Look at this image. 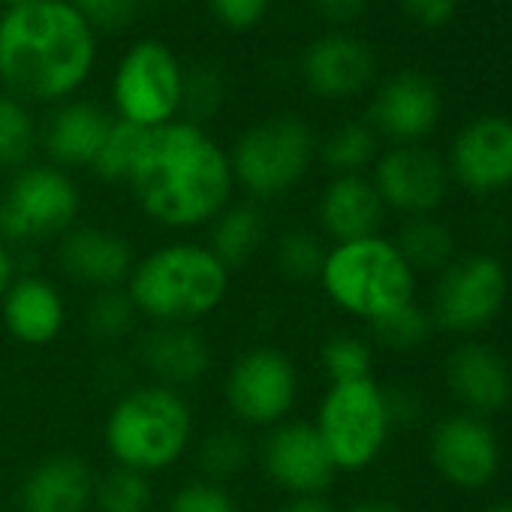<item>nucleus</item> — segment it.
<instances>
[{
	"label": "nucleus",
	"instance_id": "nucleus-1",
	"mask_svg": "<svg viewBox=\"0 0 512 512\" xmlns=\"http://www.w3.org/2000/svg\"><path fill=\"white\" fill-rule=\"evenodd\" d=\"M127 190L142 217L160 229H208L235 199L229 151L211 127L190 118L145 130Z\"/></svg>",
	"mask_w": 512,
	"mask_h": 512
},
{
	"label": "nucleus",
	"instance_id": "nucleus-2",
	"mask_svg": "<svg viewBox=\"0 0 512 512\" xmlns=\"http://www.w3.org/2000/svg\"><path fill=\"white\" fill-rule=\"evenodd\" d=\"M106 40L70 0H28L0 10V88L34 109L88 94Z\"/></svg>",
	"mask_w": 512,
	"mask_h": 512
},
{
	"label": "nucleus",
	"instance_id": "nucleus-3",
	"mask_svg": "<svg viewBox=\"0 0 512 512\" xmlns=\"http://www.w3.org/2000/svg\"><path fill=\"white\" fill-rule=\"evenodd\" d=\"M229 290L232 272L196 238H172L136 256L124 284L148 326H199L226 305Z\"/></svg>",
	"mask_w": 512,
	"mask_h": 512
},
{
	"label": "nucleus",
	"instance_id": "nucleus-4",
	"mask_svg": "<svg viewBox=\"0 0 512 512\" xmlns=\"http://www.w3.org/2000/svg\"><path fill=\"white\" fill-rule=\"evenodd\" d=\"M196 437V413L187 392L151 380L127 386L103 416V449L109 461L151 479L178 467Z\"/></svg>",
	"mask_w": 512,
	"mask_h": 512
},
{
	"label": "nucleus",
	"instance_id": "nucleus-5",
	"mask_svg": "<svg viewBox=\"0 0 512 512\" xmlns=\"http://www.w3.org/2000/svg\"><path fill=\"white\" fill-rule=\"evenodd\" d=\"M184 82L187 55L163 34L133 31L109 61L103 103L112 118L157 130L184 118Z\"/></svg>",
	"mask_w": 512,
	"mask_h": 512
},
{
	"label": "nucleus",
	"instance_id": "nucleus-6",
	"mask_svg": "<svg viewBox=\"0 0 512 512\" xmlns=\"http://www.w3.org/2000/svg\"><path fill=\"white\" fill-rule=\"evenodd\" d=\"M317 139L314 124L290 109L247 121L226 145L235 193L256 205L296 193L317 166Z\"/></svg>",
	"mask_w": 512,
	"mask_h": 512
},
{
	"label": "nucleus",
	"instance_id": "nucleus-7",
	"mask_svg": "<svg viewBox=\"0 0 512 512\" xmlns=\"http://www.w3.org/2000/svg\"><path fill=\"white\" fill-rule=\"evenodd\" d=\"M416 272L386 235H368L344 244H329L320 269L326 302L365 326L416 302Z\"/></svg>",
	"mask_w": 512,
	"mask_h": 512
},
{
	"label": "nucleus",
	"instance_id": "nucleus-8",
	"mask_svg": "<svg viewBox=\"0 0 512 512\" xmlns=\"http://www.w3.org/2000/svg\"><path fill=\"white\" fill-rule=\"evenodd\" d=\"M311 422L320 431L338 473H362L374 467L395 428L386 386L374 377L329 383Z\"/></svg>",
	"mask_w": 512,
	"mask_h": 512
},
{
	"label": "nucleus",
	"instance_id": "nucleus-9",
	"mask_svg": "<svg viewBox=\"0 0 512 512\" xmlns=\"http://www.w3.org/2000/svg\"><path fill=\"white\" fill-rule=\"evenodd\" d=\"M82 187L73 172L46 160L10 172L0 190V238L10 247L58 241L79 223Z\"/></svg>",
	"mask_w": 512,
	"mask_h": 512
},
{
	"label": "nucleus",
	"instance_id": "nucleus-10",
	"mask_svg": "<svg viewBox=\"0 0 512 512\" xmlns=\"http://www.w3.org/2000/svg\"><path fill=\"white\" fill-rule=\"evenodd\" d=\"M220 395L238 428L269 431L293 419L302 398V374L287 350L253 344L226 365Z\"/></svg>",
	"mask_w": 512,
	"mask_h": 512
},
{
	"label": "nucleus",
	"instance_id": "nucleus-11",
	"mask_svg": "<svg viewBox=\"0 0 512 512\" xmlns=\"http://www.w3.org/2000/svg\"><path fill=\"white\" fill-rule=\"evenodd\" d=\"M509 272L494 253L476 250L437 272L431 290V323L452 335H476L488 329L506 308Z\"/></svg>",
	"mask_w": 512,
	"mask_h": 512
},
{
	"label": "nucleus",
	"instance_id": "nucleus-12",
	"mask_svg": "<svg viewBox=\"0 0 512 512\" xmlns=\"http://www.w3.org/2000/svg\"><path fill=\"white\" fill-rule=\"evenodd\" d=\"M253 464L284 497L329 494L338 479L332 455L311 419H287L256 440Z\"/></svg>",
	"mask_w": 512,
	"mask_h": 512
},
{
	"label": "nucleus",
	"instance_id": "nucleus-13",
	"mask_svg": "<svg viewBox=\"0 0 512 512\" xmlns=\"http://www.w3.org/2000/svg\"><path fill=\"white\" fill-rule=\"evenodd\" d=\"M428 461L449 488L482 491L497 479L503 449L488 419L458 410L440 416L431 425Z\"/></svg>",
	"mask_w": 512,
	"mask_h": 512
},
{
	"label": "nucleus",
	"instance_id": "nucleus-14",
	"mask_svg": "<svg viewBox=\"0 0 512 512\" xmlns=\"http://www.w3.org/2000/svg\"><path fill=\"white\" fill-rule=\"evenodd\" d=\"M377 73L374 49L347 28L314 34L296 55L302 88L323 103H344L371 88Z\"/></svg>",
	"mask_w": 512,
	"mask_h": 512
},
{
	"label": "nucleus",
	"instance_id": "nucleus-15",
	"mask_svg": "<svg viewBox=\"0 0 512 512\" xmlns=\"http://www.w3.org/2000/svg\"><path fill=\"white\" fill-rule=\"evenodd\" d=\"M368 178L386 211H395L404 220L434 214L449 193L446 160L425 145H392L380 151Z\"/></svg>",
	"mask_w": 512,
	"mask_h": 512
},
{
	"label": "nucleus",
	"instance_id": "nucleus-16",
	"mask_svg": "<svg viewBox=\"0 0 512 512\" xmlns=\"http://www.w3.org/2000/svg\"><path fill=\"white\" fill-rule=\"evenodd\" d=\"M440 112L443 100L434 79L416 70H401L374 88L365 121L392 145H422V139L440 124Z\"/></svg>",
	"mask_w": 512,
	"mask_h": 512
},
{
	"label": "nucleus",
	"instance_id": "nucleus-17",
	"mask_svg": "<svg viewBox=\"0 0 512 512\" xmlns=\"http://www.w3.org/2000/svg\"><path fill=\"white\" fill-rule=\"evenodd\" d=\"M112 121L109 106L91 94L40 109V160L73 175L88 172Z\"/></svg>",
	"mask_w": 512,
	"mask_h": 512
},
{
	"label": "nucleus",
	"instance_id": "nucleus-18",
	"mask_svg": "<svg viewBox=\"0 0 512 512\" xmlns=\"http://www.w3.org/2000/svg\"><path fill=\"white\" fill-rule=\"evenodd\" d=\"M55 263L67 281L88 293H100L127 284L136 263V250L127 235L109 226L76 223L58 238Z\"/></svg>",
	"mask_w": 512,
	"mask_h": 512
},
{
	"label": "nucleus",
	"instance_id": "nucleus-19",
	"mask_svg": "<svg viewBox=\"0 0 512 512\" xmlns=\"http://www.w3.org/2000/svg\"><path fill=\"white\" fill-rule=\"evenodd\" d=\"M446 169L476 196L512 187V118L479 115L467 121L452 139Z\"/></svg>",
	"mask_w": 512,
	"mask_h": 512
},
{
	"label": "nucleus",
	"instance_id": "nucleus-20",
	"mask_svg": "<svg viewBox=\"0 0 512 512\" xmlns=\"http://www.w3.org/2000/svg\"><path fill=\"white\" fill-rule=\"evenodd\" d=\"M136 362L151 383L187 392L214 371V350L199 326H145L136 335Z\"/></svg>",
	"mask_w": 512,
	"mask_h": 512
},
{
	"label": "nucleus",
	"instance_id": "nucleus-21",
	"mask_svg": "<svg viewBox=\"0 0 512 512\" xmlns=\"http://www.w3.org/2000/svg\"><path fill=\"white\" fill-rule=\"evenodd\" d=\"M443 383L464 413L488 419L512 401V365L485 341H461L443 362Z\"/></svg>",
	"mask_w": 512,
	"mask_h": 512
},
{
	"label": "nucleus",
	"instance_id": "nucleus-22",
	"mask_svg": "<svg viewBox=\"0 0 512 512\" xmlns=\"http://www.w3.org/2000/svg\"><path fill=\"white\" fill-rule=\"evenodd\" d=\"M67 320V296L46 275H16V281L0 299V326L16 344L28 350L52 347L64 335Z\"/></svg>",
	"mask_w": 512,
	"mask_h": 512
},
{
	"label": "nucleus",
	"instance_id": "nucleus-23",
	"mask_svg": "<svg viewBox=\"0 0 512 512\" xmlns=\"http://www.w3.org/2000/svg\"><path fill=\"white\" fill-rule=\"evenodd\" d=\"M314 220L323 241L344 244L380 235L386 205L368 175H329L314 202Z\"/></svg>",
	"mask_w": 512,
	"mask_h": 512
},
{
	"label": "nucleus",
	"instance_id": "nucleus-24",
	"mask_svg": "<svg viewBox=\"0 0 512 512\" xmlns=\"http://www.w3.org/2000/svg\"><path fill=\"white\" fill-rule=\"evenodd\" d=\"M94 482L97 473L82 455H46L19 485V512H91Z\"/></svg>",
	"mask_w": 512,
	"mask_h": 512
},
{
	"label": "nucleus",
	"instance_id": "nucleus-25",
	"mask_svg": "<svg viewBox=\"0 0 512 512\" xmlns=\"http://www.w3.org/2000/svg\"><path fill=\"white\" fill-rule=\"evenodd\" d=\"M208 247L217 260L235 275L238 269L250 266L263 253L269 241V214L266 205L250 199H232L211 223H208Z\"/></svg>",
	"mask_w": 512,
	"mask_h": 512
},
{
	"label": "nucleus",
	"instance_id": "nucleus-26",
	"mask_svg": "<svg viewBox=\"0 0 512 512\" xmlns=\"http://www.w3.org/2000/svg\"><path fill=\"white\" fill-rule=\"evenodd\" d=\"M253 449H256V443L250 440V434L244 428L220 425V428H211L202 437H196L190 452H193V464L199 470L196 476L217 482V485H229L253 464Z\"/></svg>",
	"mask_w": 512,
	"mask_h": 512
},
{
	"label": "nucleus",
	"instance_id": "nucleus-27",
	"mask_svg": "<svg viewBox=\"0 0 512 512\" xmlns=\"http://www.w3.org/2000/svg\"><path fill=\"white\" fill-rule=\"evenodd\" d=\"M380 154V136L368 121L350 118L317 139V163L329 175H365Z\"/></svg>",
	"mask_w": 512,
	"mask_h": 512
},
{
	"label": "nucleus",
	"instance_id": "nucleus-28",
	"mask_svg": "<svg viewBox=\"0 0 512 512\" xmlns=\"http://www.w3.org/2000/svg\"><path fill=\"white\" fill-rule=\"evenodd\" d=\"M395 247L407 260V266L419 272H443L455 260V235L452 229L437 220L434 214L425 217H407L401 229L395 232Z\"/></svg>",
	"mask_w": 512,
	"mask_h": 512
},
{
	"label": "nucleus",
	"instance_id": "nucleus-29",
	"mask_svg": "<svg viewBox=\"0 0 512 512\" xmlns=\"http://www.w3.org/2000/svg\"><path fill=\"white\" fill-rule=\"evenodd\" d=\"M40 157V109L0 88V172H16Z\"/></svg>",
	"mask_w": 512,
	"mask_h": 512
},
{
	"label": "nucleus",
	"instance_id": "nucleus-30",
	"mask_svg": "<svg viewBox=\"0 0 512 512\" xmlns=\"http://www.w3.org/2000/svg\"><path fill=\"white\" fill-rule=\"evenodd\" d=\"M136 323H139V314H136L130 296L124 293V287L91 293V299L82 311V329L100 347L124 344L127 338H133Z\"/></svg>",
	"mask_w": 512,
	"mask_h": 512
},
{
	"label": "nucleus",
	"instance_id": "nucleus-31",
	"mask_svg": "<svg viewBox=\"0 0 512 512\" xmlns=\"http://www.w3.org/2000/svg\"><path fill=\"white\" fill-rule=\"evenodd\" d=\"M326 260V241L320 238V232L296 226V229H284L275 241H272V263L275 272L290 281V284H311L320 278Z\"/></svg>",
	"mask_w": 512,
	"mask_h": 512
},
{
	"label": "nucleus",
	"instance_id": "nucleus-32",
	"mask_svg": "<svg viewBox=\"0 0 512 512\" xmlns=\"http://www.w3.org/2000/svg\"><path fill=\"white\" fill-rule=\"evenodd\" d=\"M226 91H229V79L217 58H187L184 118L211 127V118L226 103Z\"/></svg>",
	"mask_w": 512,
	"mask_h": 512
},
{
	"label": "nucleus",
	"instance_id": "nucleus-33",
	"mask_svg": "<svg viewBox=\"0 0 512 512\" xmlns=\"http://www.w3.org/2000/svg\"><path fill=\"white\" fill-rule=\"evenodd\" d=\"M154 506V479L127 467H109L94 482V509L97 512H151Z\"/></svg>",
	"mask_w": 512,
	"mask_h": 512
},
{
	"label": "nucleus",
	"instance_id": "nucleus-34",
	"mask_svg": "<svg viewBox=\"0 0 512 512\" xmlns=\"http://www.w3.org/2000/svg\"><path fill=\"white\" fill-rule=\"evenodd\" d=\"M320 368L329 383H353L374 377V347L356 332H335L320 347Z\"/></svg>",
	"mask_w": 512,
	"mask_h": 512
},
{
	"label": "nucleus",
	"instance_id": "nucleus-35",
	"mask_svg": "<svg viewBox=\"0 0 512 512\" xmlns=\"http://www.w3.org/2000/svg\"><path fill=\"white\" fill-rule=\"evenodd\" d=\"M142 136H145V130H139V127H133V124H124V121L115 118L88 172H91L100 184L127 187V178H130V172H133V163H136Z\"/></svg>",
	"mask_w": 512,
	"mask_h": 512
},
{
	"label": "nucleus",
	"instance_id": "nucleus-36",
	"mask_svg": "<svg viewBox=\"0 0 512 512\" xmlns=\"http://www.w3.org/2000/svg\"><path fill=\"white\" fill-rule=\"evenodd\" d=\"M368 329H371V338L380 347H386L392 353H413V350H419L431 338L434 323H431L428 308H422L419 302H410V305L392 311L389 317L377 320Z\"/></svg>",
	"mask_w": 512,
	"mask_h": 512
},
{
	"label": "nucleus",
	"instance_id": "nucleus-37",
	"mask_svg": "<svg viewBox=\"0 0 512 512\" xmlns=\"http://www.w3.org/2000/svg\"><path fill=\"white\" fill-rule=\"evenodd\" d=\"M202 10L223 34L241 37L266 28L278 10V0H202Z\"/></svg>",
	"mask_w": 512,
	"mask_h": 512
},
{
	"label": "nucleus",
	"instance_id": "nucleus-38",
	"mask_svg": "<svg viewBox=\"0 0 512 512\" xmlns=\"http://www.w3.org/2000/svg\"><path fill=\"white\" fill-rule=\"evenodd\" d=\"M70 4L100 31L106 43L130 37L145 13L139 0H70Z\"/></svg>",
	"mask_w": 512,
	"mask_h": 512
},
{
	"label": "nucleus",
	"instance_id": "nucleus-39",
	"mask_svg": "<svg viewBox=\"0 0 512 512\" xmlns=\"http://www.w3.org/2000/svg\"><path fill=\"white\" fill-rule=\"evenodd\" d=\"M163 512H241V503L229 491V485L193 476L166 497Z\"/></svg>",
	"mask_w": 512,
	"mask_h": 512
},
{
	"label": "nucleus",
	"instance_id": "nucleus-40",
	"mask_svg": "<svg viewBox=\"0 0 512 512\" xmlns=\"http://www.w3.org/2000/svg\"><path fill=\"white\" fill-rule=\"evenodd\" d=\"M401 13L419 28H443L458 13V0H398Z\"/></svg>",
	"mask_w": 512,
	"mask_h": 512
},
{
	"label": "nucleus",
	"instance_id": "nucleus-41",
	"mask_svg": "<svg viewBox=\"0 0 512 512\" xmlns=\"http://www.w3.org/2000/svg\"><path fill=\"white\" fill-rule=\"evenodd\" d=\"M308 7L329 28H347L368 13L371 0H308Z\"/></svg>",
	"mask_w": 512,
	"mask_h": 512
},
{
	"label": "nucleus",
	"instance_id": "nucleus-42",
	"mask_svg": "<svg viewBox=\"0 0 512 512\" xmlns=\"http://www.w3.org/2000/svg\"><path fill=\"white\" fill-rule=\"evenodd\" d=\"M275 512H338L329 494H305V497H284Z\"/></svg>",
	"mask_w": 512,
	"mask_h": 512
},
{
	"label": "nucleus",
	"instance_id": "nucleus-43",
	"mask_svg": "<svg viewBox=\"0 0 512 512\" xmlns=\"http://www.w3.org/2000/svg\"><path fill=\"white\" fill-rule=\"evenodd\" d=\"M13 281H16V253L4 238H0V299H4V293L10 290Z\"/></svg>",
	"mask_w": 512,
	"mask_h": 512
},
{
	"label": "nucleus",
	"instance_id": "nucleus-44",
	"mask_svg": "<svg viewBox=\"0 0 512 512\" xmlns=\"http://www.w3.org/2000/svg\"><path fill=\"white\" fill-rule=\"evenodd\" d=\"M344 512H404L395 500H386V497H362L356 503H350Z\"/></svg>",
	"mask_w": 512,
	"mask_h": 512
},
{
	"label": "nucleus",
	"instance_id": "nucleus-45",
	"mask_svg": "<svg viewBox=\"0 0 512 512\" xmlns=\"http://www.w3.org/2000/svg\"><path fill=\"white\" fill-rule=\"evenodd\" d=\"M482 512H512V500H497V503L485 506Z\"/></svg>",
	"mask_w": 512,
	"mask_h": 512
},
{
	"label": "nucleus",
	"instance_id": "nucleus-46",
	"mask_svg": "<svg viewBox=\"0 0 512 512\" xmlns=\"http://www.w3.org/2000/svg\"><path fill=\"white\" fill-rule=\"evenodd\" d=\"M139 4L148 10V7H166V4H172V0H139Z\"/></svg>",
	"mask_w": 512,
	"mask_h": 512
},
{
	"label": "nucleus",
	"instance_id": "nucleus-47",
	"mask_svg": "<svg viewBox=\"0 0 512 512\" xmlns=\"http://www.w3.org/2000/svg\"><path fill=\"white\" fill-rule=\"evenodd\" d=\"M509 365H512V362H509Z\"/></svg>",
	"mask_w": 512,
	"mask_h": 512
}]
</instances>
